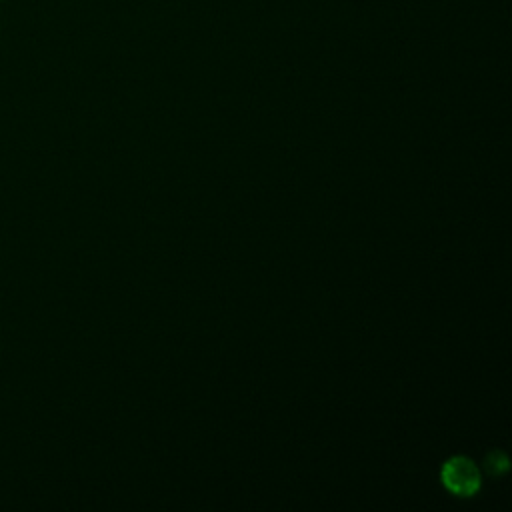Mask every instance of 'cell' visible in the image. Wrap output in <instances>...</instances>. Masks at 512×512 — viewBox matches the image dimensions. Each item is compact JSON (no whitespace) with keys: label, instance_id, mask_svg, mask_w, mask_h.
Returning a JSON list of instances; mask_svg holds the SVG:
<instances>
[{"label":"cell","instance_id":"6da1fadb","mask_svg":"<svg viewBox=\"0 0 512 512\" xmlns=\"http://www.w3.org/2000/svg\"><path fill=\"white\" fill-rule=\"evenodd\" d=\"M444 486L456 496H472L480 488V468L466 456L446 460L440 474Z\"/></svg>","mask_w":512,"mask_h":512},{"label":"cell","instance_id":"7a4b0ae2","mask_svg":"<svg viewBox=\"0 0 512 512\" xmlns=\"http://www.w3.org/2000/svg\"><path fill=\"white\" fill-rule=\"evenodd\" d=\"M500 454H502V452H492V454L488 456V460H486V468H488L492 474H498L500 470H506V466H508L506 456H502L500 462H498V456H500Z\"/></svg>","mask_w":512,"mask_h":512}]
</instances>
